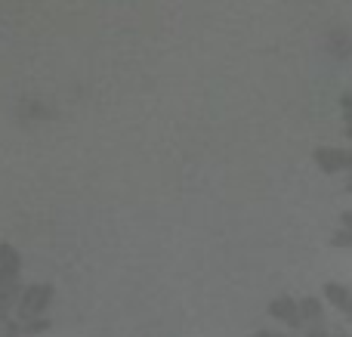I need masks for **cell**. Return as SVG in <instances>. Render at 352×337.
<instances>
[{
	"label": "cell",
	"mask_w": 352,
	"mask_h": 337,
	"mask_svg": "<svg viewBox=\"0 0 352 337\" xmlns=\"http://www.w3.org/2000/svg\"><path fill=\"white\" fill-rule=\"evenodd\" d=\"M53 285L47 282H37V285H28L25 291H19V301H16V309L19 316L25 319H37V316H43L50 309V303H53Z\"/></svg>",
	"instance_id": "1"
},
{
	"label": "cell",
	"mask_w": 352,
	"mask_h": 337,
	"mask_svg": "<svg viewBox=\"0 0 352 337\" xmlns=\"http://www.w3.org/2000/svg\"><path fill=\"white\" fill-rule=\"evenodd\" d=\"M312 161L322 173H349L352 171V149H343V146H318L312 152Z\"/></svg>",
	"instance_id": "2"
},
{
	"label": "cell",
	"mask_w": 352,
	"mask_h": 337,
	"mask_svg": "<svg viewBox=\"0 0 352 337\" xmlns=\"http://www.w3.org/2000/svg\"><path fill=\"white\" fill-rule=\"evenodd\" d=\"M269 319H275L285 328H303V316H300V301L281 294L269 301Z\"/></svg>",
	"instance_id": "3"
},
{
	"label": "cell",
	"mask_w": 352,
	"mask_h": 337,
	"mask_svg": "<svg viewBox=\"0 0 352 337\" xmlns=\"http://www.w3.org/2000/svg\"><path fill=\"white\" fill-rule=\"evenodd\" d=\"M22 257L12 245H0V288H19Z\"/></svg>",
	"instance_id": "4"
},
{
	"label": "cell",
	"mask_w": 352,
	"mask_h": 337,
	"mask_svg": "<svg viewBox=\"0 0 352 337\" xmlns=\"http://www.w3.org/2000/svg\"><path fill=\"white\" fill-rule=\"evenodd\" d=\"M324 301H328L334 309H340V313L352 316V288H346V285L328 282L324 285Z\"/></svg>",
	"instance_id": "5"
},
{
	"label": "cell",
	"mask_w": 352,
	"mask_h": 337,
	"mask_svg": "<svg viewBox=\"0 0 352 337\" xmlns=\"http://www.w3.org/2000/svg\"><path fill=\"white\" fill-rule=\"evenodd\" d=\"M300 316H303V328L324 325V303L318 297H303L300 301Z\"/></svg>",
	"instance_id": "6"
},
{
	"label": "cell",
	"mask_w": 352,
	"mask_h": 337,
	"mask_svg": "<svg viewBox=\"0 0 352 337\" xmlns=\"http://www.w3.org/2000/svg\"><path fill=\"white\" fill-rule=\"evenodd\" d=\"M328 53L334 56V59H346V56L352 53V37L343 34V31L328 34Z\"/></svg>",
	"instance_id": "7"
},
{
	"label": "cell",
	"mask_w": 352,
	"mask_h": 337,
	"mask_svg": "<svg viewBox=\"0 0 352 337\" xmlns=\"http://www.w3.org/2000/svg\"><path fill=\"white\" fill-rule=\"evenodd\" d=\"M340 223H343V229H337V232L331 235V245L334 248H352V210H343Z\"/></svg>",
	"instance_id": "8"
},
{
	"label": "cell",
	"mask_w": 352,
	"mask_h": 337,
	"mask_svg": "<svg viewBox=\"0 0 352 337\" xmlns=\"http://www.w3.org/2000/svg\"><path fill=\"white\" fill-rule=\"evenodd\" d=\"M22 331L25 334H41V331H50V319H43V316H37V319H25V325H22Z\"/></svg>",
	"instance_id": "9"
},
{
	"label": "cell",
	"mask_w": 352,
	"mask_h": 337,
	"mask_svg": "<svg viewBox=\"0 0 352 337\" xmlns=\"http://www.w3.org/2000/svg\"><path fill=\"white\" fill-rule=\"evenodd\" d=\"M346 192H352V171H349V177H346Z\"/></svg>",
	"instance_id": "10"
}]
</instances>
